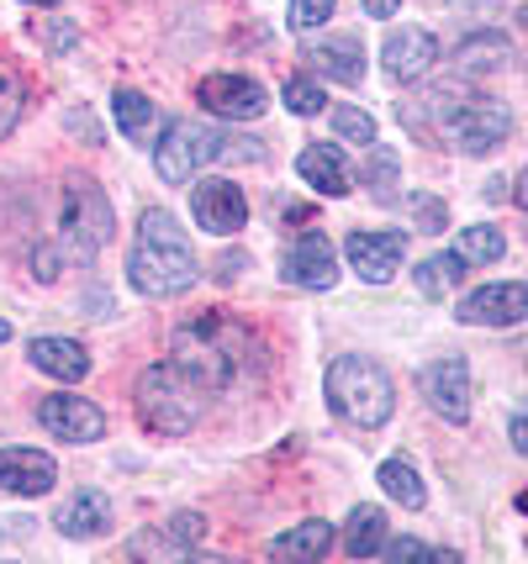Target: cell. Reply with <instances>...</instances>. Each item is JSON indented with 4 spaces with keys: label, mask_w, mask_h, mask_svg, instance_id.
<instances>
[{
    "label": "cell",
    "mask_w": 528,
    "mask_h": 564,
    "mask_svg": "<svg viewBox=\"0 0 528 564\" xmlns=\"http://www.w3.org/2000/svg\"><path fill=\"white\" fill-rule=\"evenodd\" d=\"M380 549H386L391 560H418V554H428V549H423V543H418V539H402V543H380Z\"/></svg>",
    "instance_id": "e575fe53"
},
{
    "label": "cell",
    "mask_w": 528,
    "mask_h": 564,
    "mask_svg": "<svg viewBox=\"0 0 528 564\" xmlns=\"http://www.w3.org/2000/svg\"><path fill=\"white\" fill-rule=\"evenodd\" d=\"M460 322L471 327H518L528 317V285L518 280H503V285H486V291H471L460 301Z\"/></svg>",
    "instance_id": "8fae6325"
},
{
    "label": "cell",
    "mask_w": 528,
    "mask_h": 564,
    "mask_svg": "<svg viewBox=\"0 0 528 564\" xmlns=\"http://www.w3.org/2000/svg\"><path fill=\"white\" fill-rule=\"evenodd\" d=\"M503 253H507V238L497 227H465L460 232V259L465 264H497Z\"/></svg>",
    "instance_id": "484cf974"
},
{
    "label": "cell",
    "mask_w": 528,
    "mask_h": 564,
    "mask_svg": "<svg viewBox=\"0 0 528 564\" xmlns=\"http://www.w3.org/2000/svg\"><path fill=\"white\" fill-rule=\"evenodd\" d=\"M285 106H291L297 117H317L327 106V96H323V85H312L306 74H291V79H285Z\"/></svg>",
    "instance_id": "83f0119b"
},
{
    "label": "cell",
    "mask_w": 528,
    "mask_h": 564,
    "mask_svg": "<svg viewBox=\"0 0 528 564\" xmlns=\"http://www.w3.org/2000/svg\"><path fill=\"white\" fill-rule=\"evenodd\" d=\"M423 395L428 406L444 422H465L471 417V365L460 354H444L423 369Z\"/></svg>",
    "instance_id": "9c48e42d"
},
{
    "label": "cell",
    "mask_w": 528,
    "mask_h": 564,
    "mask_svg": "<svg viewBox=\"0 0 528 564\" xmlns=\"http://www.w3.org/2000/svg\"><path fill=\"white\" fill-rule=\"evenodd\" d=\"M196 100H202L212 117H227V122H254V117H265V85H254L244 74H206L202 85H196Z\"/></svg>",
    "instance_id": "ba28073f"
},
{
    "label": "cell",
    "mask_w": 528,
    "mask_h": 564,
    "mask_svg": "<svg viewBox=\"0 0 528 564\" xmlns=\"http://www.w3.org/2000/svg\"><path fill=\"white\" fill-rule=\"evenodd\" d=\"M285 280L302 285V291H327L338 280V259H333V243H327L323 232L297 238V248L285 253Z\"/></svg>",
    "instance_id": "2e32d148"
},
{
    "label": "cell",
    "mask_w": 528,
    "mask_h": 564,
    "mask_svg": "<svg viewBox=\"0 0 528 564\" xmlns=\"http://www.w3.org/2000/svg\"><path fill=\"white\" fill-rule=\"evenodd\" d=\"M370 191H376V200L397 196V159L386 148H376V159H370Z\"/></svg>",
    "instance_id": "4dcf8cb0"
},
{
    "label": "cell",
    "mask_w": 528,
    "mask_h": 564,
    "mask_svg": "<svg viewBox=\"0 0 528 564\" xmlns=\"http://www.w3.org/2000/svg\"><path fill=\"white\" fill-rule=\"evenodd\" d=\"M6 338H11V327H6V322H0V344H6Z\"/></svg>",
    "instance_id": "74e56055"
},
{
    "label": "cell",
    "mask_w": 528,
    "mask_h": 564,
    "mask_svg": "<svg viewBox=\"0 0 528 564\" xmlns=\"http://www.w3.org/2000/svg\"><path fill=\"white\" fill-rule=\"evenodd\" d=\"M333 17V0H291V26L297 32H312Z\"/></svg>",
    "instance_id": "d6a6232c"
},
{
    "label": "cell",
    "mask_w": 528,
    "mask_h": 564,
    "mask_svg": "<svg viewBox=\"0 0 528 564\" xmlns=\"http://www.w3.org/2000/svg\"><path fill=\"white\" fill-rule=\"evenodd\" d=\"M196 539H202V517L180 512V517H170L159 533H138L127 549H132V554H149V560H175V554H185Z\"/></svg>",
    "instance_id": "44dd1931"
},
{
    "label": "cell",
    "mask_w": 528,
    "mask_h": 564,
    "mask_svg": "<svg viewBox=\"0 0 528 564\" xmlns=\"http://www.w3.org/2000/svg\"><path fill=\"white\" fill-rule=\"evenodd\" d=\"M359 6H365V17H380V22H386V17H397L402 0H359Z\"/></svg>",
    "instance_id": "d590c367"
},
{
    "label": "cell",
    "mask_w": 528,
    "mask_h": 564,
    "mask_svg": "<svg viewBox=\"0 0 528 564\" xmlns=\"http://www.w3.org/2000/svg\"><path fill=\"white\" fill-rule=\"evenodd\" d=\"M344 253H349V264L365 274L370 285H386L407 253V232H397V227H386V232H349Z\"/></svg>",
    "instance_id": "4fadbf2b"
},
{
    "label": "cell",
    "mask_w": 528,
    "mask_h": 564,
    "mask_svg": "<svg viewBox=\"0 0 528 564\" xmlns=\"http://www.w3.org/2000/svg\"><path fill=\"white\" fill-rule=\"evenodd\" d=\"M259 338H254L244 322L212 306L202 317H191L175 333V365L202 386V391H227L249 365H259Z\"/></svg>",
    "instance_id": "6da1fadb"
},
{
    "label": "cell",
    "mask_w": 528,
    "mask_h": 564,
    "mask_svg": "<svg viewBox=\"0 0 528 564\" xmlns=\"http://www.w3.org/2000/svg\"><path fill=\"white\" fill-rule=\"evenodd\" d=\"M37 422L49 427L53 438H69V443H96L106 433V412L85 395H43L37 401Z\"/></svg>",
    "instance_id": "30bf717a"
},
{
    "label": "cell",
    "mask_w": 528,
    "mask_h": 564,
    "mask_svg": "<svg viewBox=\"0 0 528 564\" xmlns=\"http://www.w3.org/2000/svg\"><path fill=\"white\" fill-rule=\"evenodd\" d=\"M26 359H32V369H43V375L64 380V386H75V380L90 375V354H85V344H75V338H32V344H26Z\"/></svg>",
    "instance_id": "d6986e66"
},
{
    "label": "cell",
    "mask_w": 528,
    "mask_h": 564,
    "mask_svg": "<svg viewBox=\"0 0 528 564\" xmlns=\"http://www.w3.org/2000/svg\"><path fill=\"white\" fill-rule=\"evenodd\" d=\"M302 58H306V69L312 74L338 79V85H359V79H365V48H359V37H327V43H312Z\"/></svg>",
    "instance_id": "ac0fdd59"
},
{
    "label": "cell",
    "mask_w": 528,
    "mask_h": 564,
    "mask_svg": "<svg viewBox=\"0 0 528 564\" xmlns=\"http://www.w3.org/2000/svg\"><path fill=\"white\" fill-rule=\"evenodd\" d=\"M380 543H386V512L380 507H354L344 549H349L354 560H370V554H380Z\"/></svg>",
    "instance_id": "7402d4cb"
},
{
    "label": "cell",
    "mask_w": 528,
    "mask_h": 564,
    "mask_svg": "<svg viewBox=\"0 0 528 564\" xmlns=\"http://www.w3.org/2000/svg\"><path fill=\"white\" fill-rule=\"evenodd\" d=\"M58 243L69 248L75 259H96L111 243V200L96 180L75 174L58 196Z\"/></svg>",
    "instance_id": "5b68a950"
},
{
    "label": "cell",
    "mask_w": 528,
    "mask_h": 564,
    "mask_svg": "<svg viewBox=\"0 0 528 564\" xmlns=\"http://www.w3.org/2000/svg\"><path fill=\"white\" fill-rule=\"evenodd\" d=\"M58 533L64 539H101L106 528H111V507H106V496L101 491H79L69 496L64 507H58Z\"/></svg>",
    "instance_id": "ffe728a7"
},
{
    "label": "cell",
    "mask_w": 528,
    "mask_h": 564,
    "mask_svg": "<svg viewBox=\"0 0 528 564\" xmlns=\"http://www.w3.org/2000/svg\"><path fill=\"white\" fill-rule=\"evenodd\" d=\"M333 127H338V138H349V143H359V148L376 143V122H370V111H359V106H338V111H333Z\"/></svg>",
    "instance_id": "f1b7e54d"
},
{
    "label": "cell",
    "mask_w": 528,
    "mask_h": 564,
    "mask_svg": "<svg viewBox=\"0 0 528 564\" xmlns=\"http://www.w3.org/2000/svg\"><path fill=\"white\" fill-rule=\"evenodd\" d=\"M202 386L185 375V369L170 359V365H153L143 380H138V417L149 422L153 433H164V438H180V433H191V422L202 417Z\"/></svg>",
    "instance_id": "277c9868"
},
{
    "label": "cell",
    "mask_w": 528,
    "mask_h": 564,
    "mask_svg": "<svg viewBox=\"0 0 528 564\" xmlns=\"http://www.w3.org/2000/svg\"><path fill=\"white\" fill-rule=\"evenodd\" d=\"M465 280V259L460 253H433V259H423V270H418V291L423 295H439L450 291V285H460Z\"/></svg>",
    "instance_id": "d4e9b609"
},
{
    "label": "cell",
    "mask_w": 528,
    "mask_h": 564,
    "mask_svg": "<svg viewBox=\"0 0 528 564\" xmlns=\"http://www.w3.org/2000/svg\"><path fill=\"white\" fill-rule=\"evenodd\" d=\"M191 212H196V221H202L206 232L227 238V232H238V227L249 221V200H244V191H238L233 180H196Z\"/></svg>",
    "instance_id": "7c38bea8"
},
{
    "label": "cell",
    "mask_w": 528,
    "mask_h": 564,
    "mask_svg": "<svg viewBox=\"0 0 528 564\" xmlns=\"http://www.w3.org/2000/svg\"><path fill=\"white\" fill-rule=\"evenodd\" d=\"M503 58H507L503 37H476V43H465V48H460V64H465V69H481V64H492V69H497Z\"/></svg>",
    "instance_id": "f546056e"
},
{
    "label": "cell",
    "mask_w": 528,
    "mask_h": 564,
    "mask_svg": "<svg viewBox=\"0 0 528 564\" xmlns=\"http://www.w3.org/2000/svg\"><path fill=\"white\" fill-rule=\"evenodd\" d=\"M327 549H333V528L327 522H302L297 533H280L276 539L280 560H323Z\"/></svg>",
    "instance_id": "603a6c76"
},
{
    "label": "cell",
    "mask_w": 528,
    "mask_h": 564,
    "mask_svg": "<svg viewBox=\"0 0 528 564\" xmlns=\"http://www.w3.org/2000/svg\"><path fill=\"white\" fill-rule=\"evenodd\" d=\"M111 111H117V122H122L127 138H149V127H153V100L149 96H138V90H117V100H111Z\"/></svg>",
    "instance_id": "4316f807"
},
{
    "label": "cell",
    "mask_w": 528,
    "mask_h": 564,
    "mask_svg": "<svg viewBox=\"0 0 528 564\" xmlns=\"http://www.w3.org/2000/svg\"><path fill=\"white\" fill-rule=\"evenodd\" d=\"M327 406L344 422L370 433V427H386V422H391V412H397V386H391V375H386L376 359L338 354V359L327 365Z\"/></svg>",
    "instance_id": "3957f363"
},
{
    "label": "cell",
    "mask_w": 528,
    "mask_h": 564,
    "mask_svg": "<svg viewBox=\"0 0 528 564\" xmlns=\"http://www.w3.org/2000/svg\"><path fill=\"white\" fill-rule=\"evenodd\" d=\"M386 74L391 79H418V74L433 69V58H439V37L423 32V26H402V32H386Z\"/></svg>",
    "instance_id": "9a60e30c"
},
{
    "label": "cell",
    "mask_w": 528,
    "mask_h": 564,
    "mask_svg": "<svg viewBox=\"0 0 528 564\" xmlns=\"http://www.w3.org/2000/svg\"><path fill=\"white\" fill-rule=\"evenodd\" d=\"M380 491L391 496V501H402V507H412V512H418V507L428 501L423 480H418V469L402 465V459H386V465H380Z\"/></svg>",
    "instance_id": "cb8c5ba5"
},
{
    "label": "cell",
    "mask_w": 528,
    "mask_h": 564,
    "mask_svg": "<svg viewBox=\"0 0 528 564\" xmlns=\"http://www.w3.org/2000/svg\"><path fill=\"white\" fill-rule=\"evenodd\" d=\"M58 465L43 448H0V491L11 496H49Z\"/></svg>",
    "instance_id": "5bb4252c"
},
{
    "label": "cell",
    "mask_w": 528,
    "mask_h": 564,
    "mask_svg": "<svg viewBox=\"0 0 528 564\" xmlns=\"http://www.w3.org/2000/svg\"><path fill=\"white\" fill-rule=\"evenodd\" d=\"M26 6H58V0H26Z\"/></svg>",
    "instance_id": "f35d334b"
},
{
    "label": "cell",
    "mask_w": 528,
    "mask_h": 564,
    "mask_svg": "<svg viewBox=\"0 0 528 564\" xmlns=\"http://www.w3.org/2000/svg\"><path fill=\"white\" fill-rule=\"evenodd\" d=\"M297 174H302L312 191H323V196H349V191H354L349 159H344V153H338L333 143L302 148V159H297Z\"/></svg>",
    "instance_id": "e0dca14e"
},
{
    "label": "cell",
    "mask_w": 528,
    "mask_h": 564,
    "mask_svg": "<svg viewBox=\"0 0 528 564\" xmlns=\"http://www.w3.org/2000/svg\"><path fill=\"white\" fill-rule=\"evenodd\" d=\"M17 117H22V85L0 69V138L17 127Z\"/></svg>",
    "instance_id": "1f68e13d"
},
{
    "label": "cell",
    "mask_w": 528,
    "mask_h": 564,
    "mask_svg": "<svg viewBox=\"0 0 528 564\" xmlns=\"http://www.w3.org/2000/svg\"><path fill=\"white\" fill-rule=\"evenodd\" d=\"M412 212H418V232H444V206L433 196H412Z\"/></svg>",
    "instance_id": "836d02e7"
},
{
    "label": "cell",
    "mask_w": 528,
    "mask_h": 564,
    "mask_svg": "<svg viewBox=\"0 0 528 564\" xmlns=\"http://www.w3.org/2000/svg\"><path fill=\"white\" fill-rule=\"evenodd\" d=\"M513 448H528V422L513 417Z\"/></svg>",
    "instance_id": "8d00e7d4"
},
{
    "label": "cell",
    "mask_w": 528,
    "mask_h": 564,
    "mask_svg": "<svg viewBox=\"0 0 528 564\" xmlns=\"http://www.w3.org/2000/svg\"><path fill=\"white\" fill-rule=\"evenodd\" d=\"M212 159H233V138H223V132H212L202 122H170L164 143L153 148V170L170 185H191V174L206 170Z\"/></svg>",
    "instance_id": "52a82bcc"
},
{
    "label": "cell",
    "mask_w": 528,
    "mask_h": 564,
    "mask_svg": "<svg viewBox=\"0 0 528 564\" xmlns=\"http://www.w3.org/2000/svg\"><path fill=\"white\" fill-rule=\"evenodd\" d=\"M433 106L444 111V132L465 153H492V148L507 143L513 132V111L503 100H486V96H454V90H433Z\"/></svg>",
    "instance_id": "8992f818"
},
{
    "label": "cell",
    "mask_w": 528,
    "mask_h": 564,
    "mask_svg": "<svg viewBox=\"0 0 528 564\" xmlns=\"http://www.w3.org/2000/svg\"><path fill=\"white\" fill-rule=\"evenodd\" d=\"M132 285L143 295H185L196 285V253H191V238L164 206H149L138 217V243H132Z\"/></svg>",
    "instance_id": "7a4b0ae2"
}]
</instances>
